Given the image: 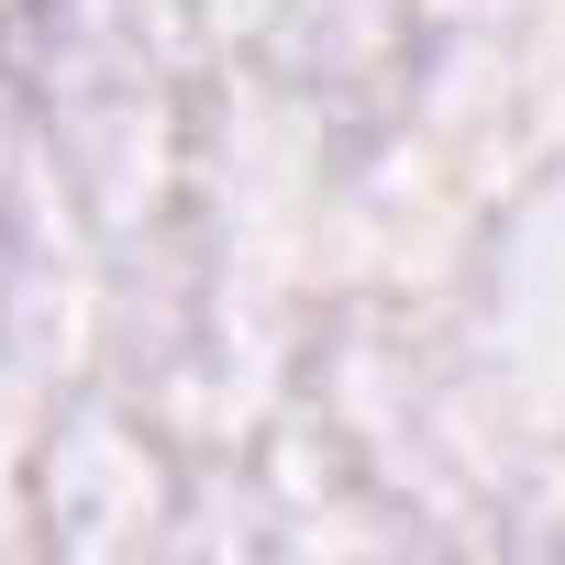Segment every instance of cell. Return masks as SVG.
<instances>
[]
</instances>
